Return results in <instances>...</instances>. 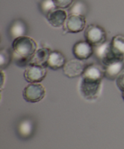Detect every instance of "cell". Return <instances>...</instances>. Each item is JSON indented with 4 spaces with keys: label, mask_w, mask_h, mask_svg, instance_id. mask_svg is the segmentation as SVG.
Masks as SVG:
<instances>
[{
    "label": "cell",
    "mask_w": 124,
    "mask_h": 149,
    "mask_svg": "<svg viewBox=\"0 0 124 149\" xmlns=\"http://www.w3.org/2000/svg\"><path fill=\"white\" fill-rule=\"evenodd\" d=\"M36 42L31 37L26 36H20L14 39L12 48L13 57L32 59V56L36 51Z\"/></svg>",
    "instance_id": "cell-1"
},
{
    "label": "cell",
    "mask_w": 124,
    "mask_h": 149,
    "mask_svg": "<svg viewBox=\"0 0 124 149\" xmlns=\"http://www.w3.org/2000/svg\"><path fill=\"white\" fill-rule=\"evenodd\" d=\"M102 80L82 77L80 84V92L86 100H94L98 97L100 91Z\"/></svg>",
    "instance_id": "cell-2"
},
{
    "label": "cell",
    "mask_w": 124,
    "mask_h": 149,
    "mask_svg": "<svg viewBox=\"0 0 124 149\" xmlns=\"http://www.w3.org/2000/svg\"><path fill=\"white\" fill-rule=\"evenodd\" d=\"M85 39L93 47L98 46L106 42V33L103 28L97 25L90 24L86 27Z\"/></svg>",
    "instance_id": "cell-3"
},
{
    "label": "cell",
    "mask_w": 124,
    "mask_h": 149,
    "mask_svg": "<svg viewBox=\"0 0 124 149\" xmlns=\"http://www.w3.org/2000/svg\"><path fill=\"white\" fill-rule=\"evenodd\" d=\"M45 96V90L39 83H30L23 91V99L29 103H37Z\"/></svg>",
    "instance_id": "cell-4"
},
{
    "label": "cell",
    "mask_w": 124,
    "mask_h": 149,
    "mask_svg": "<svg viewBox=\"0 0 124 149\" xmlns=\"http://www.w3.org/2000/svg\"><path fill=\"white\" fill-rule=\"evenodd\" d=\"M46 67L43 65L31 64L26 67L24 71V78L29 83H39L45 78Z\"/></svg>",
    "instance_id": "cell-5"
},
{
    "label": "cell",
    "mask_w": 124,
    "mask_h": 149,
    "mask_svg": "<svg viewBox=\"0 0 124 149\" xmlns=\"http://www.w3.org/2000/svg\"><path fill=\"white\" fill-rule=\"evenodd\" d=\"M85 23L86 20L84 15L70 14L65 22L64 29L69 33H79L84 30Z\"/></svg>",
    "instance_id": "cell-6"
},
{
    "label": "cell",
    "mask_w": 124,
    "mask_h": 149,
    "mask_svg": "<svg viewBox=\"0 0 124 149\" xmlns=\"http://www.w3.org/2000/svg\"><path fill=\"white\" fill-rule=\"evenodd\" d=\"M85 68V66L80 60L73 59L66 62L62 69L66 77L72 79L82 76Z\"/></svg>",
    "instance_id": "cell-7"
},
{
    "label": "cell",
    "mask_w": 124,
    "mask_h": 149,
    "mask_svg": "<svg viewBox=\"0 0 124 149\" xmlns=\"http://www.w3.org/2000/svg\"><path fill=\"white\" fill-rule=\"evenodd\" d=\"M72 52L76 59L87 60L93 54V47L86 41H80L74 44Z\"/></svg>",
    "instance_id": "cell-8"
},
{
    "label": "cell",
    "mask_w": 124,
    "mask_h": 149,
    "mask_svg": "<svg viewBox=\"0 0 124 149\" xmlns=\"http://www.w3.org/2000/svg\"><path fill=\"white\" fill-rule=\"evenodd\" d=\"M110 51L115 60L118 61H124V36L116 35L113 36L109 42Z\"/></svg>",
    "instance_id": "cell-9"
},
{
    "label": "cell",
    "mask_w": 124,
    "mask_h": 149,
    "mask_svg": "<svg viewBox=\"0 0 124 149\" xmlns=\"http://www.w3.org/2000/svg\"><path fill=\"white\" fill-rule=\"evenodd\" d=\"M67 13L64 9L55 8L46 16L48 22L55 28H61L65 24L67 18Z\"/></svg>",
    "instance_id": "cell-10"
},
{
    "label": "cell",
    "mask_w": 124,
    "mask_h": 149,
    "mask_svg": "<svg viewBox=\"0 0 124 149\" xmlns=\"http://www.w3.org/2000/svg\"><path fill=\"white\" fill-rule=\"evenodd\" d=\"M82 77L102 80V79L104 77V68L96 63L88 65L85 68Z\"/></svg>",
    "instance_id": "cell-11"
},
{
    "label": "cell",
    "mask_w": 124,
    "mask_h": 149,
    "mask_svg": "<svg viewBox=\"0 0 124 149\" xmlns=\"http://www.w3.org/2000/svg\"><path fill=\"white\" fill-rule=\"evenodd\" d=\"M66 63V58L61 52L57 50L51 51L48 57L46 67L52 70H58L64 67Z\"/></svg>",
    "instance_id": "cell-12"
},
{
    "label": "cell",
    "mask_w": 124,
    "mask_h": 149,
    "mask_svg": "<svg viewBox=\"0 0 124 149\" xmlns=\"http://www.w3.org/2000/svg\"><path fill=\"white\" fill-rule=\"evenodd\" d=\"M123 61H117L104 66V77L109 80H115L120 74L124 69Z\"/></svg>",
    "instance_id": "cell-13"
},
{
    "label": "cell",
    "mask_w": 124,
    "mask_h": 149,
    "mask_svg": "<svg viewBox=\"0 0 124 149\" xmlns=\"http://www.w3.org/2000/svg\"><path fill=\"white\" fill-rule=\"evenodd\" d=\"M50 52V49L47 47H42L39 49H36L35 53L32 56L31 64L43 65V66L46 67L47 61H48V57H49Z\"/></svg>",
    "instance_id": "cell-14"
},
{
    "label": "cell",
    "mask_w": 124,
    "mask_h": 149,
    "mask_svg": "<svg viewBox=\"0 0 124 149\" xmlns=\"http://www.w3.org/2000/svg\"><path fill=\"white\" fill-rule=\"evenodd\" d=\"M27 31L26 24L22 20H15L13 23L10 28V34L14 39L20 36H25Z\"/></svg>",
    "instance_id": "cell-15"
},
{
    "label": "cell",
    "mask_w": 124,
    "mask_h": 149,
    "mask_svg": "<svg viewBox=\"0 0 124 149\" xmlns=\"http://www.w3.org/2000/svg\"><path fill=\"white\" fill-rule=\"evenodd\" d=\"M109 47V42H106L100 45L93 47V53L95 54L96 58L101 61V60L103 58V57L105 55V54L106 53Z\"/></svg>",
    "instance_id": "cell-16"
},
{
    "label": "cell",
    "mask_w": 124,
    "mask_h": 149,
    "mask_svg": "<svg viewBox=\"0 0 124 149\" xmlns=\"http://www.w3.org/2000/svg\"><path fill=\"white\" fill-rule=\"evenodd\" d=\"M1 68H5L10 64L13 55H11L10 51L7 49H2L1 50Z\"/></svg>",
    "instance_id": "cell-17"
},
{
    "label": "cell",
    "mask_w": 124,
    "mask_h": 149,
    "mask_svg": "<svg viewBox=\"0 0 124 149\" xmlns=\"http://www.w3.org/2000/svg\"><path fill=\"white\" fill-rule=\"evenodd\" d=\"M55 8L56 7L53 4L52 0H45L41 4V10L46 16Z\"/></svg>",
    "instance_id": "cell-18"
},
{
    "label": "cell",
    "mask_w": 124,
    "mask_h": 149,
    "mask_svg": "<svg viewBox=\"0 0 124 149\" xmlns=\"http://www.w3.org/2000/svg\"><path fill=\"white\" fill-rule=\"evenodd\" d=\"M85 7L84 4L77 2L72 6V7L71 8V10H70V13H71V14L80 15L85 16Z\"/></svg>",
    "instance_id": "cell-19"
},
{
    "label": "cell",
    "mask_w": 124,
    "mask_h": 149,
    "mask_svg": "<svg viewBox=\"0 0 124 149\" xmlns=\"http://www.w3.org/2000/svg\"><path fill=\"white\" fill-rule=\"evenodd\" d=\"M19 131L23 136H29L32 131V126L30 122H23L21 123L19 127Z\"/></svg>",
    "instance_id": "cell-20"
},
{
    "label": "cell",
    "mask_w": 124,
    "mask_h": 149,
    "mask_svg": "<svg viewBox=\"0 0 124 149\" xmlns=\"http://www.w3.org/2000/svg\"><path fill=\"white\" fill-rule=\"evenodd\" d=\"M74 0H52L56 8L67 9L72 5Z\"/></svg>",
    "instance_id": "cell-21"
},
{
    "label": "cell",
    "mask_w": 124,
    "mask_h": 149,
    "mask_svg": "<svg viewBox=\"0 0 124 149\" xmlns=\"http://www.w3.org/2000/svg\"><path fill=\"white\" fill-rule=\"evenodd\" d=\"M116 85L121 92H124V69L115 79Z\"/></svg>",
    "instance_id": "cell-22"
},
{
    "label": "cell",
    "mask_w": 124,
    "mask_h": 149,
    "mask_svg": "<svg viewBox=\"0 0 124 149\" xmlns=\"http://www.w3.org/2000/svg\"><path fill=\"white\" fill-rule=\"evenodd\" d=\"M122 97L124 100V92H122Z\"/></svg>",
    "instance_id": "cell-23"
}]
</instances>
